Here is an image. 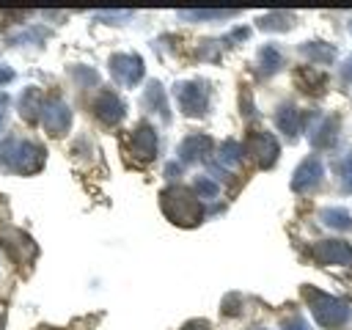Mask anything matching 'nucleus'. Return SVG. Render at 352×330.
<instances>
[{
	"mask_svg": "<svg viewBox=\"0 0 352 330\" xmlns=\"http://www.w3.org/2000/svg\"><path fill=\"white\" fill-rule=\"evenodd\" d=\"M160 204H162L165 217L170 223H176V226H195L204 217L201 198L195 192H190L187 187H168V190H162Z\"/></svg>",
	"mask_w": 352,
	"mask_h": 330,
	"instance_id": "obj_1",
	"label": "nucleus"
},
{
	"mask_svg": "<svg viewBox=\"0 0 352 330\" xmlns=\"http://www.w3.org/2000/svg\"><path fill=\"white\" fill-rule=\"evenodd\" d=\"M302 294H305V300H308V305H311L314 319H316L322 327L338 330V327L346 324V319H349V302H346V300L333 297V294H324V292L311 289V286H305Z\"/></svg>",
	"mask_w": 352,
	"mask_h": 330,
	"instance_id": "obj_2",
	"label": "nucleus"
},
{
	"mask_svg": "<svg viewBox=\"0 0 352 330\" xmlns=\"http://www.w3.org/2000/svg\"><path fill=\"white\" fill-rule=\"evenodd\" d=\"M0 162L16 173H33L44 162V148L30 140H0Z\"/></svg>",
	"mask_w": 352,
	"mask_h": 330,
	"instance_id": "obj_3",
	"label": "nucleus"
},
{
	"mask_svg": "<svg viewBox=\"0 0 352 330\" xmlns=\"http://www.w3.org/2000/svg\"><path fill=\"white\" fill-rule=\"evenodd\" d=\"M245 151L256 160L258 168H272L278 154H280V146L270 132H250L248 143H245Z\"/></svg>",
	"mask_w": 352,
	"mask_h": 330,
	"instance_id": "obj_4",
	"label": "nucleus"
},
{
	"mask_svg": "<svg viewBox=\"0 0 352 330\" xmlns=\"http://www.w3.org/2000/svg\"><path fill=\"white\" fill-rule=\"evenodd\" d=\"M176 99L179 107L187 116H204L209 104V88L204 82H179L176 85Z\"/></svg>",
	"mask_w": 352,
	"mask_h": 330,
	"instance_id": "obj_5",
	"label": "nucleus"
},
{
	"mask_svg": "<svg viewBox=\"0 0 352 330\" xmlns=\"http://www.w3.org/2000/svg\"><path fill=\"white\" fill-rule=\"evenodd\" d=\"M110 72L121 85H138L143 77V60L132 52H118L110 58Z\"/></svg>",
	"mask_w": 352,
	"mask_h": 330,
	"instance_id": "obj_6",
	"label": "nucleus"
},
{
	"mask_svg": "<svg viewBox=\"0 0 352 330\" xmlns=\"http://www.w3.org/2000/svg\"><path fill=\"white\" fill-rule=\"evenodd\" d=\"M311 256L319 264H352V245L344 239H322L311 248Z\"/></svg>",
	"mask_w": 352,
	"mask_h": 330,
	"instance_id": "obj_7",
	"label": "nucleus"
},
{
	"mask_svg": "<svg viewBox=\"0 0 352 330\" xmlns=\"http://www.w3.org/2000/svg\"><path fill=\"white\" fill-rule=\"evenodd\" d=\"M41 124H44V129H47L50 135L60 138V135H66L69 126H72V110H69L60 99H50V102L44 104V110H41Z\"/></svg>",
	"mask_w": 352,
	"mask_h": 330,
	"instance_id": "obj_8",
	"label": "nucleus"
},
{
	"mask_svg": "<svg viewBox=\"0 0 352 330\" xmlns=\"http://www.w3.org/2000/svg\"><path fill=\"white\" fill-rule=\"evenodd\" d=\"M322 160L319 157H305L300 165H297V170H294V176H292V190L294 192H308V190H314L316 184H319V179H322Z\"/></svg>",
	"mask_w": 352,
	"mask_h": 330,
	"instance_id": "obj_9",
	"label": "nucleus"
},
{
	"mask_svg": "<svg viewBox=\"0 0 352 330\" xmlns=\"http://www.w3.org/2000/svg\"><path fill=\"white\" fill-rule=\"evenodd\" d=\"M94 110H96V116H99L102 124H118L124 118V113H126L124 102L113 91H102L96 96V102H94Z\"/></svg>",
	"mask_w": 352,
	"mask_h": 330,
	"instance_id": "obj_10",
	"label": "nucleus"
},
{
	"mask_svg": "<svg viewBox=\"0 0 352 330\" xmlns=\"http://www.w3.org/2000/svg\"><path fill=\"white\" fill-rule=\"evenodd\" d=\"M132 154L140 162H151L154 160V154H157V132L148 124L135 126V132H132Z\"/></svg>",
	"mask_w": 352,
	"mask_h": 330,
	"instance_id": "obj_11",
	"label": "nucleus"
},
{
	"mask_svg": "<svg viewBox=\"0 0 352 330\" xmlns=\"http://www.w3.org/2000/svg\"><path fill=\"white\" fill-rule=\"evenodd\" d=\"M0 242H3V248H6L14 258H19V261H28V258L36 253V245L30 242V236H25L22 231H14V228H3V231H0Z\"/></svg>",
	"mask_w": 352,
	"mask_h": 330,
	"instance_id": "obj_12",
	"label": "nucleus"
},
{
	"mask_svg": "<svg viewBox=\"0 0 352 330\" xmlns=\"http://www.w3.org/2000/svg\"><path fill=\"white\" fill-rule=\"evenodd\" d=\"M212 138L209 135H190L179 143V160L182 162H198L204 154H209Z\"/></svg>",
	"mask_w": 352,
	"mask_h": 330,
	"instance_id": "obj_13",
	"label": "nucleus"
},
{
	"mask_svg": "<svg viewBox=\"0 0 352 330\" xmlns=\"http://www.w3.org/2000/svg\"><path fill=\"white\" fill-rule=\"evenodd\" d=\"M336 129H338V118L336 116H322L311 132V143L316 148H327L336 143Z\"/></svg>",
	"mask_w": 352,
	"mask_h": 330,
	"instance_id": "obj_14",
	"label": "nucleus"
},
{
	"mask_svg": "<svg viewBox=\"0 0 352 330\" xmlns=\"http://www.w3.org/2000/svg\"><path fill=\"white\" fill-rule=\"evenodd\" d=\"M275 124L289 138H297V132H300V110L294 104H280L278 113H275Z\"/></svg>",
	"mask_w": 352,
	"mask_h": 330,
	"instance_id": "obj_15",
	"label": "nucleus"
},
{
	"mask_svg": "<svg viewBox=\"0 0 352 330\" xmlns=\"http://www.w3.org/2000/svg\"><path fill=\"white\" fill-rule=\"evenodd\" d=\"M143 104H146V110L160 113L168 121V99H165V91H162L160 82H148V88L143 94Z\"/></svg>",
	"mask_w": 352,
	"mask_h": 330,
	"instance_id": "obj_16",
	"label": "nucleus"
},
{
	"mask_svg": "<svg viewBox=\"0 0 352 330\" xmlns=\"http://www.w3.org/2000/svg\"><path fill=\"white\" fill-rule=\"evenodd\" d=\"M41 110H44L41 94H38L36 88H28V91L19 96V113H22V118H25V121H36V118L41 116Z\"/></svg>",
	"mask_w": 352,
	"mask_h": 330,
	"instance_id": "obj_17",
	"label": "nucleus"
},
{
	"mask_svg": "<svg viewBox=\"0 0 352 330\" xmlns=\"http://www.w3.org/2000/svg\"><path fill=\"white\" fill-rule=\"evenodd\" d=\"M239 162H242V146H239L236 140H226V143L220 146L217 165H220L223 170H234V168H239Z\"/></svg>",
	"mask_w": 352,
	"mask_h": 330,
	"instance_id": "obj_18",
	"label": "nucleus"
},
{
	"mask_svg": "<svg viewBox=\"0 0 352 330\" xmlns=\"http://www.w3.org/2000/svg\"><path fill=\"white\" fill-rule=\"evenodd\" d=\"M319 217H322L324 226H330V228H336V231H352V214H349L346 209L330 206V209H322Z\"/></svg>",
	"mask_w": 352,
	"mask_h": 330,
	"instance_id": "obj_19",
	"label": "nucleus"
},
{
	"mask_svg": "<svg viewBox=\"0 0 352 330\" xmlns=\"http://www.w3.org/2000/svg\"><path fill=\"white\" fill-rule=\"evenodd\" d=\"M308 60H314V63H330L333 58H336V50L330 47V44H324V41H308V44H302V50H300Z\"/></svg>",
	"mask_w": 352,
	"mask_h": 330,
	"instance_id": "obj_20",
	"label": "nucleus"
},
{
	"mask_svg": "<svg viewBox=\"0 0 352 330\" xmlns=\"http://www.w3.org/2000/svg\"><path fill=\"white\" fill-rule=\"evenodd\" d=\"M292 25H294V14H289V11H272L258 19L261 30H289Z\"/></svg>",
	"mask_w": 352,
	"mask_h": 330,
	"instance_id": "obj_21",
	"label": "nucleus"
},
{
	"mask_svg": "<svg viewBox=\"0 0 352 330\" xmlns=\"http://www.w3.org/2000/svg\"><path fill=\"white\" fill-rule=\"evenodd\" d=\"M280 63H283V58H280L278 47L267 44V47H261V50H258V66H261L264 72H278V69H280Z\"/></svg>",
	"mask_w": 352,
	"mask_h": 330,
	"instance_id": "obj_22",
	"label": "nucleus"
},
{
	"mask_svg": "<svg viewBox=\"0 0 352 330\" xmlns=\"http://www.w3.org/2000/svg\"><path fill=\"white\" fill-rule=\"evenodd\" d=\"M236 11H179L182 19H228Z\"/></svg>",
	"mask_w": 352,
	"mask_h": 330,
	"instance_id": "obj_23",
	"label": "nucleus"
},
{
	"mask_svg": "<svg viewBox=\"0 0 352 330\" xmlns=\"http://www.w3.org/2000/svg\"><path fill=\"white\" fill-rule=\"evenodd\" d=\"M195 192H198V198H217L220 187H217V182L201 176V179H195Z\"/></svg>",
	"mask_w": 352,
	"mask_h": 330,
	"instance_id": "obj_24",
	"label": "nucleus"
},
{
	"mask_svg": "<svg viewBox=\"0 0 352 330\" xmlns=\"http://www.w3.org/2000/svg\"><path fill=\"white\" fill-rule=\"evenodd\" d=\"M74 77L80 80V82H85V85H94L99 77H96V72H91V69H85V66H80V69H74Z\"/></svg>",
	"mask_w": 352,
	"mask_h": 330,
	"instance_id": "obj_25",
	"label": "nucleus"
},
{
	"mask_svg": "<svg viewBox=\"0 0 352 330\" xmlns=\"http://www.w3.org/2000/svg\"><path fill=\"white\" fill-rule=\"evenodd\" d=\"M129 11H99L96 19H126Z\"/></svg>",
	"mask_w": 352,
	"mask_h": 330,
	"instance_id": "obj_26",
	"label": "nucleus"
},
{
	"mask_svg": "<svg viewBox=\"0 0 352 330\" xmlns=\"http://www.w3.org/2000/svg\"><path fill=\"white\" fill-rule=\"evenodd\" d=\"M182 330H212V324L204 322V319H192V322H187Z\"/></svg>",
	"mask_w": 352,
	"mask_h": 330,
	"instance_id": "obj_27",
	"label": "nucleus"
},
{
	"mask_svg": "<svg viewBox=\"0 0 352 330\" xmlns=\"http://www.w3.org/2000/svg\"><path fill=\"white\" fill-rule=\"evenodd\" d=\"M341 80H344V82H352V58L344 60V66H341Z\"/></svg>",
	"mask_w": 352,
	"mask_h": 330,
	"instance_id": "obj_28",
	"label": "nucleus"
},
{
	"mask_svg": "<svg viewBox=\"0 0 352 330\" xmlns=\"http://www.w3.org/2000/svg\"><path fill=\"white\" fill-rule=\"evenodd\" d=\"M8 80H14V72L8 66H0V85H6Z\"/></svg>",
	"mask_w": 352,
	"mask_h": 330,
	"instance_id": "obj_29",
	"label": "nucleus"
},
{
	"mask_svg": "<svg viewBox=\"0 0 352 330\" xmlns=\"http://www.w3.org/2000/svg\"><path fill=\"white\" fill-rule=\"evenodd\" d=\"M286 330H308V324H305L302 319H294V322H292V324H289Z\"/></svg>",
	"mask_w": 352,
	"mask_h": 330,
	"instance_id": "obj_30",
	"label": "nucleus"
},
{
	"mask_svg": "<svg viewBox=\"0 0 352 330\" xmlns=\"http://www.w3.org/2000/svg\"><path fill=\"white\" fill-rule=\"evenodd\" d=\"M0 121H3V116H0Z\"/></svg>",
	"mask_w": 352,
	"mask_h": 330,
	"instance_id": "obj_31",
	"label": "nucleus"
}]
</instances>
